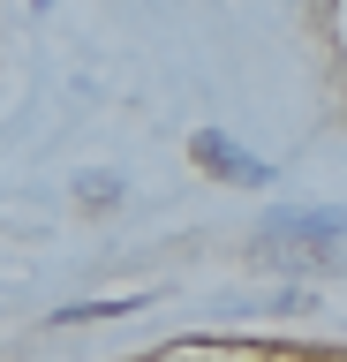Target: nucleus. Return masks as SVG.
Instances as JSON below:
<instances>
[{
  "label": "nucleus",
  "mask_w": 347,
  "mask_h": 362,
  "mask_svg": "<svg viewBox=\"0 0 347 362\" xmlns=\"http://www.w3.org/2000/svg\"><path fill=\"white\" fill-rule=\"evenodd\" d=\"M189 158H196L211 181H234V189H264V181H272V166H264V158L242 151V144H234V136H219V129H196V136H189Z\"/></svg>",
  "instance_id": "2"
},
{
  "label": "nucleus",
  "mask_w": 347,
  "mask_h": 362,
  "mask_svg": "<svg viewBox=\"0 0 347 362\" xmlns=\"http://www.w3.org/2000/svg\"><path fill=\"white\" fill-rule=\"evenodd\" d=\"M257 257L264 264H287V272L340 264L347 257V219L340 211H272V219L257 226Z\"/></svg>",
  "instance_id": "1"
}]
</instances>
